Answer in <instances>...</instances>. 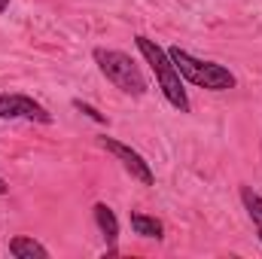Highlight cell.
Wrapping results in <instances>:
<instances>
[{
  "mask_svg": "<svg viewBox=\"0 0 262 259\" xmlns=\"http://www.w3.org/2000/svg\"><path fill=\"white\" fill-rule=\"evenodd\" d=\"M134 46H137V52L143 55V61L149 64L156 82H159V89H162V95H165V101H168L177 113H189L192 104H189V95H186V89H183L186 82H183L180 70L174 67L168 49L159 46L156 40H149L146 34H137V37H134Z\"/></svg>",
  "mask_w": 262,
  "mask_h": 259,
  "instance_id": "cell-1",
  "label": "cell"
},
{
  "mask_svg": "<svg viewBox=\"0 0 262 259\" xmlns=\"http://www.w3.org/2000/svg\"><path fill=\"white\" fill-rule=\"evenodd\" d=\"M168 55H171L174 67L180 70L183 82H189V85H195V89H204V92H229V89L238 85L235 73H232L229 67L216 64V61L195 58L192 52H186V49H180V46H171Z\"/></svg>",
  "mask_w": 262,
  "mask_h": 259,
  "instance_id": "cell-2",
  "label": "cell"
},
{
  "mask_svg": "<svg viewBox=\"0 0 262 259\" xmlns=\"http://www.w3.org/2000/svg\"><path fill=\"white\" fill-rule=\"evenodd\" d=\"M92 58H95L98 70L107 76V82H113L119 92H125L131 98H143V95L149 92V82H146L143 70L137 67V61H134L131 55L119 52V49H104V46H98V49L92 52Z\"/></svg>",
  "mask_w": 262,
  "mask_h": 259,
  "instance_id": "cell-3",
  "label": "cell"
},
{
  "mask_svg": "<svg viewBox=\"0 0 262 259\" xmlns=\"http://www.w3.org/2000/svg\"><path fill=\"white\" fill-rule=\"evenodd\" d=\"M0 119H25V122H40V125H52L55 116L34 101L31 95L21 92H3L0 95Z\"/></svg>",
  "mask_w": 262,
  "mask_h": 259,
  "instance_id": "cell-4",
  "label": "cell"
},
{
  "mask_svg": "<svg viewBox=\"0 0 262 259\" xmlns=\"http://www.w3.org/2000/svg\"><path fill=\"white\" fill-rule=\"evenodd\" d=\"M98 143H101L110 156H116V159L122 162V168L128 171L140 186H156V174H152L149 162H146L137 149H131L128 143H122V140H116V137H107V134H104V137H98Z\"/></svg>",
  "mask_w": 262,
  "mask_h": 259,
  "instance_id": "cell-5",
  "label": "cell"
},
{
  "mask_svg": "<svg viewBox=\"0 0 262 259\" xmlns=\"http://www.w3.org/2000/svg\"><path fill=\"white\" fill-rule=\"evenodd\" d=\"M128 220H131L134 235H140V238H156V241L165 238V223H162V220H156V217H149V213H140V210H131Z\"/></svg>",
  "mask_w": 262,
  "mask_h": 259,
  "instance_id": "cell-6",
  "label": "cell"
},
{
  "mask_svg": "<svg viewBox=\"0 0 262 259\" xmlns=\"http://www.w3.org/2000/svg\"><path fill=\"white\" fill-rule=\"evenodd\" d=\"M9 256H15V259H49V250H46L40 241L28 238V235H15V238L9 241Z\"/></svg>",
  "mask_w": 262,
  "mask_h": 259,
  "instance_id": "cell-7",
  "label": "cell"
},
{
  "mask_svg": "<svg viewBox=\"0 0 262 259\" xmlns=\"http://www.w3.org/2000/svg\"><path fill=\"white\" fill-rule=\"evenodd\" d=\"M92 213H95V223H98V229H101L104 241H107V244H113V241L119 238V220H116L113 207H110V204H104V201H98Z\"/></svg>",
  "mask_w": 262,
  "mask_h": 259,
  "instance_id": "cell-8",
  "label": "cell"
},
{
  "mask_svg": "<svg viewBox=\"0 0 262 259\" xmlns=\"http://www.w3.org/2000/svg\"><path fill=\"white\" fill-rule=\"evenodd\" d=\"M241 204H244L247 217L253 220V229H256V235H259V241H262V195L253 192L250 186H241Z\"/></svg>",
  "mask_w": 262,
  "mask_h": 259,
  "instance_id": "cell-9",
  "label": "cell"
},
{
  "mask_svg": "<svg viewBox=\"0 0 262 259\" xmlns=\"http://www.w3.org/2000/svg\"><path fill=\"white\" fill-rule=\"evenodd\" d=\"M73 110H79V113H85L92 122H98V125H107V116L101 113V110H95L92 104H85V101H79V98H73Z\"/></svg>",
  "mask_w": 262,
  "mask_h": 259,
  "instance_id": "cell-10",
  "label": "cell"
},
{
  "mask_svg": "<svg viewBox=\"0 0 262 259\" xmlns=\"http://www.w3.org/2000/svg\"><path fill=\"white\" fill-rule=\"evenodd\" d=\"M6 192H9V183H6V180L0 177V195H6Z\"/></svg>",
  "mask_w": 262,
  "mask_h": 259,
  "instance_id": "cell-11",
  "label": "cell"
},
{
  "mask_svg": "<svg viewBox=\"0 0 262 259\" xmlns=\"http://www.w3.org/2000/svg\"><path fill=\"white\" fill-rule=\"evenodd\" d=\"M9 9V0H0V12H6Z\"/></svg>",
  "mask_w": 262,
  "mask_h": 259,
  "instance_id": "cell-12",
  "label": "cell"
}]
</instances>
